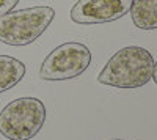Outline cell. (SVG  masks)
<instances>
[{"instance_id":"cell-1","label":"cell","mask_w":157,"mask_h":140,"mask_svg":"<svg viewBox=\"0 0 157 140\" xmlns=\"http://www.w3.org/2000/svg\"><path fill=\"white\" fill-rule=\"evenodd\" d=\"M155 79V61L149 50L127 46L115 52L98 76V82L107 87L134 90Z\"/></svg>"},{"instance_id":"cell-7","label":"cell","mask_w":157,"mask_h":140,"mask_svg":"<svg viewBox=\"0 0 157 140\" xmlns=\"http://www.w3.org/2000/svg\"><path fill=\"white\" fill-rule=\"evenodd\" d=\"M25 76V65L10 55H0V93L16 87Z\"/></svg>"},{"instance_id":"cell-9","label":"cell","mask_w":157,"mask_h":140,"mask_svg":"<svg viewBox=\"0 0 157 140\" xmlns=\"http://www.w3.org/2000/svg\"><path fill=\"white\" fill-rule=\"evenodd\" d=\"M112 140H121V138H112Z\"/></svg>"},{"instance_id":"cell-4","label":"cell","mask_w":157,"mask_h":140,"mask_svg":"<svg viewBox=\"0 0 157 140\" xmlns=\"http://www.w3.org/2000/svg\"><path fill=\"white\" fill-rule=\"evenodd\" d=\"M91 63L90 49L77 41L63 43L44 58L39 68L43 80H69L78 77Z\"/></svg>"},{"instance_id":"cell-2","label":"cell","mask_w":157,"mask_h":140,"mask_svg":"<svg viewBox=\"0 0 157 140\" xmlns=\"http://www.w3.org/2000/svg\"><path fill=\"white\" fill-rule=\"evenodd\" d=\"M55 18L52 6H32L10 11L0 18V41L10 46H27L36 41Z\"/></svg>"},{"instance_id":"cell-3","label":"cell","mask_w":157,"mask_h":140,"mask_svg":"<svg viewBox=\"0 0 157 140\" xmlns=\"http://www.w3.org/2000/svg\"><path fill=\"white\" fill-rule=\"evenodd\" d=\"M46 106L38 98L11 101L0 113V134L8 140H32L44 126Z\"/></svg>"},{"instance_id":"cell-8","label":"cell","mask_w":157,"mask_h":140,"mask_svg":"<svg viewBox=\"0 0 157 140\" xmlns=\"http://www.w3.org/2000/svg\"><path fill=\"white\" fill-rule=\"evenodd\" d=\"M17 3H19V0H0V18L6 14V13L13 11Z\"/></svg>"},{"instance_id":"cell-5","label":"cell","mask_w":157,"mask_h":140,"mask_svg":"<svg viewBox=\"0 0 157 140\" xmlns=\"http://www.w3.org/2000/svg\"><path fill=\"white\" fill-rule=\"evenodd\" d=\"M134 0H77L71 10V21L82 25L113 22L126 16Z\"/></svg>"},{"instance_id":"cell-6","label":"cell","mask_w":157,"mask_h":140,"mask_svg":"<svg viewBox=\"0 0 157 140\" xmlns=\"http://www.w3.org/2000/svg\"><path fill=\"white\" fill-rule=\"evenodd\" d=\"M132 22L141 30L157 29V0H134L129 10Z\"/></svg>"}]
</instances>
